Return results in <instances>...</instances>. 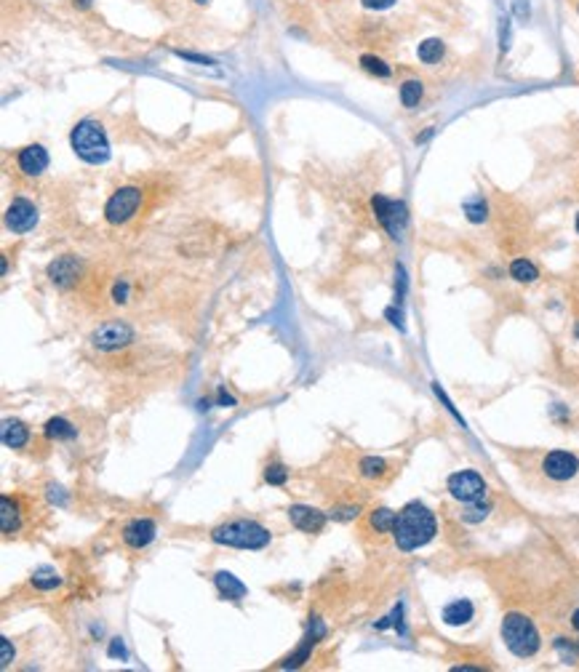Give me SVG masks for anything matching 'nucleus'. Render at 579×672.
<instances>
[{"mask_svg": "<svg viewBox=\"0 0 579 672\" xmlns=\"http://www.w3.org/2000/svg\"><path fill=\"white\" fill-rule=\"evenodd\" d=\"M0 517H3V534H14L19 528V507L17 501L11 499V497H3L0 499Z\"/></svg>", "mask_w": 579, "mask_h": 672, "instance_id": "22", "label": "nucleus"}, {"mask_svg": "<svg viewBox=\"0 0 579 672\" xmlns=\"http://www.w3.org/2000/svg\"><path fill=\"white\" fill-rule=\"evenodd\" d=\"M176 56L185 59V62H195V64H214V59L201 56V53H192V51H176Z\"/></svg>", "mask_w": 579, "mask_h": 672, "instance_id": "33", "label": "nucleus"}, {"mask_svg": "<svg viewBox=\"0 0 579 672\" xmlns=\"http://www.w3.org/2000/svg\"><path fill=\"white\" fill-rule=\"evenodd\" d=\"M571 627H574V630H579V608L571 614Z\"/></svg>", "mask_w": 579, "mask_h": 672, "instance_id": "41", "label": "nucleus"}, {"mask_svg": "<svg viewBox=\"0 0 579 672\" xmlns=\"http://www.w3.org/2000/svg\"><path fill=\"white\" fill-rule=\"evenodd\" d=\"M331 517L334 520H353V517H358V507H342L337 512H331Z\"/></svg>", "mask_w": 579, "mask_h": 672, "instance_id": "37", "label": "nucleus"}, {"mask_svg": "<svg viewBox=\"0 0 579 672\" xmlns=\"http://www.w3.org/2000/svg\"><path fill=\"white\" fill-rule=\"evenodd\" d=\"M155 536H158V526H155L153 517H134L123 528V542L134 550H144L147 544H153Z\"/></svg>", "mask_w": 579, "mask_h": 672, "instance_id": "11", "label": "nucleus"}, {"mask_svg": "<svg viewBox=\"0 0 579 672\" xmlns=\"http://www.w3.org/2000/svg\"><path fill=\"white\" fill-rule=\"evenodd\" d=\"M14 662V648H11V640L3 638L0 640V667H8Z\"/></svg>", "mask_w": 579, "mask_h": 672, "instance_id": "31", "label": "nucleus"}, {"mask_svg": "<svg viewBox=\"0 0 579 672\" xmlns=\"http://www.w3.org/2000/svg\"><path fill=\"white\" fill-rule=\"evenodd\" d=\"M395 523H398V512H392L387 507H379V510L371 512V528L379 531V534H392Z\"/></svg>", "mask_w": 579, "mask_h": 672, "instance_id": "23", "label": "nucleus"}, {"mask_svg": "<svg viewBox=\"0 0 579 672\" xmlns=\"http://www.w3.org/2000/svg\"><path fill=\"white\" fill-rule=\"evenodd\" d=\"M448 494L462 504H476L486 499V481L478 475L476 469H460L448 475Z\"/></svg>", "mask_w": 579, "mask_h": 672, "instance_id": "5", "label": "nucleus"}, {"mask_svg": "<svg viewBox=\"0 0 579 672\" xmlns=\"http://www.w3.org/2000/svg\"><path fill=\"white\" fill-rule=\"evenodd\" d=\"M385 315L390 318V323H392V326L403 328V315H401V310H395V307H387V310H385Z\"/></svg>", "mask_w": 579, "mask_h": 672, "instance_id": "39", "label": "nucleus"}, {"mask_svg": "<svg viewBox=\"0 0 579 672\" xmlns=\"http://www.w3.org/2000/svg\"><path fill=\"white\" fill-rule=\"evenodd\" d=\"M35 224H37V208H35V203L33 200H27V198H17V200L8 206V211H6V227H8L11 232H17V235L30 232Z\"/></svg>", "mask_w": 579, "mask_h": 672, "instance_id": "9", "label": "nucleus"}, {"mask_svg": "<svg viewBox=\"0 0 579 672\" xmlns=\"http://www.w3.org/2000/svg\"><path fill=\"white\" fill-rule=\"evenodd\" d=\"M69 144L75 150V155L91 163V166H102L110 160V139L107 131L102 128V123L96 121H81L75 123L72 134H69Z\"/></svg>", "mask_w": 579, "mask_h": 672, "instance_id": "3", "label": "nucleus"}, {"mask_svg": "<svg viewBox=\"0 0 579 672\" xmlns=\"http://www.w3.org/2000/svg\"><path fill=\"white\" fill-rule=\"evenodd\" d=\"M574 224H577V232H579V214H577V222H574Z\"/></svg>", "mask_w": 579, "mask_h": 672, "instance_id": "45", "label": "nucleus"}, {"mask_svg": "<svg viewBox=\"0 0 579 672\" xmlns=\"http://www.w3.org/2000/svg\"><path fill=\"white\" fill-rule=\"evenodd\" d=\"M30 440V430L22 424V422H14V419H6L3 422V446L6 448H24Z\"/></svg>", "mask_w": 579, "mask_h": 672, "instance_id": "17", "label": "nucleus"}, {"mask_svg": "<svg viewBox=\"0 0 579 672\" xmlns=\"http://www.w3.org/2000/svg\"><path fill=\"white\" fill-rule=\"evenodd\" d=\"M78 275H81V261H78V257H72V254L56 257L49 264V277H51V283L56 288H69L78 280Z\"/></svg>", "mask_w": 579, "mask_h": 672, "instance_id": "12", "label": "nucleus"}, {"mask_svg": "<svg viewBox=\"0 0 579 672\" xmlns=\"http://www.w3.org/2000/svg\"><path fill=\"white\" fill-rule=\"evenodd\" d=\"M131 342H134V331L123 320H107L91 334V345L102 352H115V350L131 345Z\"/></svg>", "mask_w": 579, "mask_h": 672, "instance_id": "8", "label": "nucleus"}, {"mask_svg": "<svg viewBox=\"0 0 579 672\" xmlns=\"http://www.w3.org/2000/svg\"><path fill=\"white\" fill-rule=\"evenodd\" d=\"M512 6H515V14L518 17H528V3H523V0H512Z\"/></svg>", "mask_w": 579, "mask_h": 672, "instance_id": "40", "label": "nucleus"}, {"mask_svg": "<svg viewBox=\"0 0 579 672\" xmlns=\"http://www.w3.org/2000/svg\"><path fill=\"white\" fill-rule=\"evenodd\" d=\"M289 520L305 534H318L326 526V512L315 510V507H307V504H294L289 510Z\"/></svg>", "mask_w": 579, "mask_h": 672, "instance_id": "13", "label": "nucleus"}, {"mask_svg": "<svg viewBox=\"0 0 579 672\" xmlns=\"http://www.w3.org/2000/svg\"><path fill=\"white\" fill-rule=\"evenodd\" d=\"M403 293H406V273H403V267H398V283H395V302H403Z\"/></svg>", "mask_w": 579, "mask_h": 672, "instance_id": "34", "label": "nucleus"}, {"mask_svg": "<svg viewBox=\"0 0 579 672\" xmlns=\"http://www.w3.org/2000/svg\"><path fill=\"white\" fill-rule=\"evenodd\" d=\"M360 67L366 69L369 75H374V78H390L392 75V67L382 59V56H374V53H363L360 56Z\"/></svg>", "mask_w": 579, "mask_h": 672, "instance_id": "25", "label": "nucleus"}, {"mask_svg": "<svg viewBox=\"0 0 579 672\" xmlns=\"http://www.w3.org/2000/svg\"><path fill=\"white\" fill-rule=\"evenodd\" d=\"M438 534V523H435V515L427 510L422 501H409L401 512H398V523L392 528V536H395V544L398 550L403 552H414L419 547L430 544Z\"/></svg>", "mask_w": 579, "mask_h": 672, "instance_id": "1", "label": "nucleus"}, {"mask_svg": "<svg viewBox=\"0 0 579 672\" xmlns=\"http://www.w3.org/2000/svg\"><path fill=\"white\" fill-rule=\"evenodd\" d=\"M17 163H19V171L24 173V176H40V173L49 169V153H46L43 144H30V147H24L19 153Z\"/></svg>", "mask_w": 579, "mask_h": 672, "instance_id": "14", "label": "nucleus"}, {"mask_svg": "<svg viewBox=\"0 0 579 672\" xmlns=\"http://www.w3.org/2000/svg\"><path fill=\"white\" fill-rule=\"evenodd\" d=\"M265 481L270 483V485H283V483L289 481V469L283 465H270L265 469Z\"/></svg>", "mask_w": 579, "mask_h": 672, "instance_id": "29", "label": "nucleus"}, {"mask_svg": "<svg viewBox=\"0 0 579 672\" xmlns=\"http://www.w3.org/2000/svg\"><path fill=\"white\" fill-rule=\"evenodd\" d=\"M542 472L550 481H571L579 472V459L569 451H550L542 462Z\"/></svg>", "mask_w": 579, "mask_h": 672, "instance_id": "10", "label": "nucleus"}, {"mask_svg": "<svg viewBox=\"0 0 579 672\" xmlns=\"http://www.w3.org/2000/svg\"><path fill=\"white\" fill-rule=\"evenodd\" d=\"M112 299H115L118 304L128 302V283H126V280H123V283H115V288H112Z\"/></svg>", "mask_w": 579, "mask_h": 672, "instance_id": "35", "label": "nucleus"}, {"mask_svg": "<svg viewBox=\"0 0 579 672\" xmlns=\"http://www.w3.org/2000/svg\"><path fill=\"white\" fill-rule=\"evenodd\" d=\"M462 208H464V216H467L473 224H483L486 219H489V206H486V200H483L480 195L470 198V200H464Z\"/></svg>", "mask_w": 579, "mask_h": 672, "instance_id": "24", "label": "nucleus"}, {"mask_svg": "<svg viewBox=\"0 0 579 672\" xmlns=\"http://www.w3.org/2000/svg\"><path fill=\"white\" fill-rule=\"evenodd\" d=\"M422 96H425V86H422V80H406V83H401V104L406 107V110H414V107H419V102H422Z\"/></svg>", "mask_w": 579, "mask_h": 672, "instance_id": "21", "label": "nucleus"}, {"mask_svg": "<svg viewBox=\"0 0 579 672\" xmlns=\"http://www.w3.org/2000/svg\"><path fill=\"white\" fill-rule=\"evenodd\" d=\"M489 504H486V499L483 501H476V504H464V512H462V520L464 523H480V520H486L489 517Z\"/></svg>", "mask_w": 579, "mask_h": 672, "instance_id": "27", "label": "nucleus"}, {"mask_svg": "<svg viewBox=\"0 0 579 672\" xmlns=\"http://www.w3.org/2000/svg\"><path fill=\"white\" fill-rule=\"evenodd\" d=\"M385 469H387V465H385V459H379V456H366V459H360V472H363L366 478H379V475H385Z\"/></svg>", "mask_w": 579, "mask_h": 672, "instance_id": "28", "label": "nucleus"}, {"mask_svg": "<svg viewBox=\"0 0 579 672\" xmlns=\"http://www.w3.org/2000/svg\"><path fill=\"white\" fill-rule=\"evenodd\" d=\"M107 654L112 656V659H126V646H123V640L120 638L110 640V651H107Z\"/></svg>", "mask_w": 579, "mask_h": 672, "instance_id": "36", "label": "nucleus"}, {"mask_svg": "<svg viewBox=\"0 0 579 672\" xmlns=\"http://www.w3.org/2000/svg\"><path fill=\"white\" fill-rule=\"evenodd\" d=\"M142 206V190L139 187H120L104 206V219L110 224H126Z\"/></svg>", "mask_w": 579, "mask_h": 672, "instance_id": "6", "label": "nucleus"}, {"mask_svg": "<svg viewBox=\"0 0 579 672\" xmlns=\"http://www.w3.org/2000/svg\"><path fill=\"white\" fill-rule=\"evenodd\" d=\"M75 6H81V8H85V6H88V0H75Z\"/></svg>", "mask_w": 579, "mask_h": 672, "instance_id": "42", "label": "nucleus"}, {"mask_svg": "<svg viewBox=\"0 0 579 672\" xmlns=\"http://www.w3.org/2000/svg\"><path fill=\"white\" fill-rule=\"evenodd\" d=\"M217 400H219V406H224V408H233V406H235V397L230 395L224 387H219V390H217Z\"/></svg>", "mask_w": 579, "mask_h": 672, "instance_id": "38", "label": "nucleus"}, {"mask_svg": "<svg viewBox=\"0 0 579 672\" xmlns=\"http://www.w3.org/2000/svg\"><path fill=\"white\" fill-rule=\"evenodd\" d=\"M510 277L512 280H518V283H534V280L539 277V270H537V264L528 261V259H512Z\"/></svg>", "mask_w": 579, "mask_h": 672, "instance_id": "20", "label": "nucleus"}, {"mask_svg": "<svg viewBox=\"0 0 579 672\" xmlns=\"http://www.w3.org/2000/svg\"><path fill=\"white\" fill-rule=\"evenodd\" d=\"M59 585H62V576H59L53 569H37L33 574V587H35V589L49 592V589H56Z\"/></svg>", "mask_w": 579, "mask_h": 672, "instance_id": "26", "label": "nucleus"}, {"mask_svg": "<svg viewBox=\"0 0 579 672\" xmlns=\"http://www.w3.org/2000/svg\"><path fill=\"white\" fill-rule=\"evenodd\" d=\"M502 640L518 659H531L542 646L539 630L523 614H507L502 619Z\"/></svg>", "mask_w": 579, "mask_h": 672, "instance_id": "4", "label": "nucleus"}, {"mask_svg": "<svg viewBox=\"0 0 579 672\" xmlns=\"http://www.w3.org/2000/svg\"><path fill=\"white\" fill-rule=\"evenodd\" d=\"M473 614H476V605L470 603V601H454V603H448L441 611L443 621H446L448 627H462V624H467V621L473 619Z\"/></svg>", "mask_w": 579, "mask_h": 672, "instance_id": "16", "label": "nucleus"}, {"mask_svg": "<svg viewBox=\"0 0 579 672\" xmlns=\"http://www.w3.org/2000/svg\"><path fill=\"white\" fill-rule=\"evenodd\" d=\"M273 534L256 520H230L211 531V542L235 550H265Z\"/></svg>", "mask_w": 579, "mask_h": 672, "instance_id": "2", "label": "nucleus"}, {"mask_svg": "<svg viewBox=\"0 0 579 672\" xmlns=\"http://www.w3.org/2000/svg\"><path fill=\"white\" fill-rule=\"evenodd\" d=\"M214 585H217L224 601H243L249 595V587L243 585L238 576H233L230 571H217L214 574Z\"/></svg>", "mask_w": 579, "mask_h": 672, "instance_id": "15", "label": "nucleus"}, {"mask_svg": "<svg viewBox=\"0 0 579 672\" xmlns=\"http://www.w3.org/2000/svg\"><path fill=\"white\" fill-rule=\"evenodd\" d=\"M43 432H46L49 440H72V438H78V427H72L67 419H62V416L49 419Z\"/></svg>", "mask_w": 579, "mask_h": 672, "instance_id": "18", "label": "nucleus"}, {"mask_svg": "<svg viewBox=\"0 0 579 672\" xmlns=\"http://www.w3.org/2000/svg\"><path fill=\"white\" fill-rule=\"evenodd\" d=\"M371 206H374V214H376V219H379V224L390 232L392 238H398V235L403 232L406 222H409V208H406V203H403V200L385 198V195H374Z\"/></svg>", "mask_w": 579, "mask_h": 672, "instance_id": "7", "label": "nucleus"}, {"mask_svg": "<svg viewBox=\"0 0 579 672\" xmlns=\"http://www.w3.org/2000/svg\"><path fill=\"white\" fill-rule=\"evenodd\" d=\"M443 53H446V46H443L441 37H427L417 49V56H419L422 64H438L443 59Z\"/></svg>", "mask_w": 579, "mask_h": 672, "instance_id": "19", "label": "nucleus"}, {"mask_svg": "<svg viewBox=\"0 0 579 672\" xmlns=\"http://www.w3.org/2000/svg\"><path fill=\"white\" fill-rule=\"evenodd\" d=\"M398 0H360V6L363 8H369V11H387V8H392Z\"/></svg>", "mask_w": 579, "mask_h": 672, "instance_id": "32", "label": "nucleus"}, {"mask_svg": "<svg viewBox=\"0 0 579 672\" xmlns=\"http://www.w3.org/2000/svg\"><path fill=\"white\" fill-rule=\"evenodd\" d=\"M195 3H198V6H205V3H208V0H195Z\"/></svg>", "mask_w": 579, "mask_h": 672, "instance_id": "43", "label": "nucleus"}, {"mask_svg": "<svg viewBox=\"0 0 579 672\" xmlns=\"http://www.w3.org/2000/svg\"><path fill=\"white\" fill-rule=\"evenodd\" d=\"M577 11H579V3H577Z\"/></svg>", "mask_w": 579, "mask_h": 672, "instance_id": "46", "label": "nucleus"}, {"mask_svg": "<svg viewBox=\"0 0 579 672\" xmlns=\"http://www.w3.org/2000/svg\"><path fill=\"white\" fill-rule=\"evenodd\" d=\"M555 651L561 654V659L566 662V664H574V662H577V646L569 643L566 638H555Z\"/></svg>", "mask_w": 579, "mask_h": 672, "instance_id": "30", "label": "nucleus"}, {"mask_svg": "<svg viewBox=\"0 0 579 672\" xmlns=\"http://www.w3.org/2000/svg\"><path fill=\"white\" fill-rule=\"evenodd\" d=\"M574 336H577V339H579V326H577V328H574Z\"/></svg>", "mask_w": 579, "mask_h": 672, "instance_id": "44", "label": "nucleus"}]
</instances>
